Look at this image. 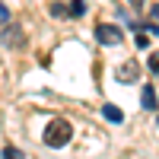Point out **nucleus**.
Returning <instances> with one entry per match:
<instances>
[{
    "label": "nucleus",
    "instance_id": "1",
    "mask_svg": "<svg viewBox=\"0 0 159 159\" xmlns=\"http://www.w3.org/2000/svg\"><path fill=\"white\" fill-rule=\"evenodd\" d=\"M70 137H73L70 121H64V118H51V121H48V127H45V143H48V147H54V150L67 147Z\"/></svg>",
    "mask_w": 159,
    "mask_h": 159
},
{
    "label": "nucleus",
    "instance_id": "12",
    "mask_svg": "<svg viewBox=\"0 0 159 159\" xmlns=\"http://www.w3.org/2000/svg\"><path fill=\"white\" fill-rule=\"evenodd\" d=\"M143 3H147V0H130V7H143Z\"/></svg>",
    "mask_w": 159,
    "mask_h": 159
},
{
    "label": "nucleus",
    "instance_id": "10",
    "mask_svg": "<svg viewBox=\"0 0 159 159\" xmlns=\"http://www.w3.org/2000/svg\"><path fill=\"white\" fill-rule=\"evenodd\" d=\"M7 22H10V10L0 3V25H7Z\"/></svg>",
    "mask_w": 159,
    "mask_h": 159
},
{
    "label": "nucleus",
    "instance_id": "8",
    "mask_svg": "<svg viewBox=\"0 0 159 159\" xmlns=\"http://www.w3.org/2000/svg\"><path fill=\"white\" fill-rule=\"evenodd\" d=\"M51 13H54V19H67V7L64 3H51Z\"/></svg>",
    "mask_w": 159,
    "mask_h": 159
},
{
    "label": "nucleus",
    "instance_id": "3",
    "mask_svg": "<svg viewBox=\"0 0 159 159\" xmlns=\"http://www.w3.org/2000/svg\"><path fill=\"white\" fill-rule=\"evenodd\" d=\"M115 80H118V83H137V80H140V64L137 61H124L121 67L115 70Z\"/></svg>",
    "mask_w": 159,
    "mask_h": 159
},
{
    "label": "nucleus",
    "instance_id": "2",
    "mask_svg": "<svg viewBox=\"0 0 159 159\" xmlns=\"http://www.w3.org/2000/svg\"><path fill=\"white\" fill-rule=\"evenodd\" d=\"M96 38H99V42L102 45H121L124 42V35H121V29H118V25H108V22H99L96 25Z\"/></svg>",
    "mask_w": 159,
    "mask_h": 159
},
{
    "label": "nucleus",
    "instance_id": "5",
    "mask_svg": "<svg viewBox=\"0 0 159 159\" xmlns=\"http://www.w3.org/2000/svg\"><path fill=\"white\" fill-rule=\"evenodd\" d=\"M140 102H143V108H147V111H156V86H147V89H143Z\"/></svg>",
    "mask_w": 159,
    "mask_h": 159
},
{
    "label": "nucleus",
    "instance_id": "4",
    "mask_svg": "<svg viewBox=\"0 0 159 159\" xmlns=\"http://www.w3.org/2000/svg\"><path fill=\"white\" fill-rule=\"evenodd\" d=\"M0 42H3L7 48H16V45H22V29H19V25H10V22H7V29L0 32Z\"/></svg>",
    "mask_w": 159,
    "mask_h": 159
},
{
    "label": "nucleus",
    "instance_id": "11",
    "mask_svg": "<svg viewBox=\"0 0 159 159\" xmlns=\"http://www.w3.org/2000/svg\"><path fill=\"white\" fill-rule=\"evenodd\" d=\"M134 45H137V48H147V45H150V42H147V35H143V32H140V35H137V38H134Z\"/></svg>",
    "mask_w": 159,
    "mask_h": 159
},
{
    "label": "nucleus",
    "instance_id": "9",
    "mask_svg": "<svg viewBox=\"0 0 159 159\" xmlns=\"http://www.w3.org/2000/svg\"><path fill=\"white\" fill-rule=\"evenodd\" d=\"M67 13H73V16H83V13H86V3H83V0H73V7H70Z\"/></svg>",
    "mask_w": 159,
    "mask_h": 159
},
{
    "label": "nucleus",
    "instance_id": "6",
    "mask_svg": "<svg viewBox=\"0 0 159 159\" xmlns=\"http://www.w3.org/2000/svg\"><path fill=\"white\" fill-rule=\"evenodd\" d=\"M102 115L108 118L111 124H121V121H124V111L118 108V105H105V108H102Z\"/></svg>",
    "mask_w": 159,
    "mask_h": 159
},
{
    "label": "nucleus",
    "instance_id": "7",
    "mask_svg": "<svg viewBox=\"0 0 159 159\" xmlns=\"http://www.w3.org/2000/svg\"><path fill=\"white\" fill-rule=\"evenodd\" d=\"M0 159H25L22 156V150H16V147H3V156Z\"/></svg>",
    "mask_w": 159,
    "mask_h": 159
}]
</instances>
